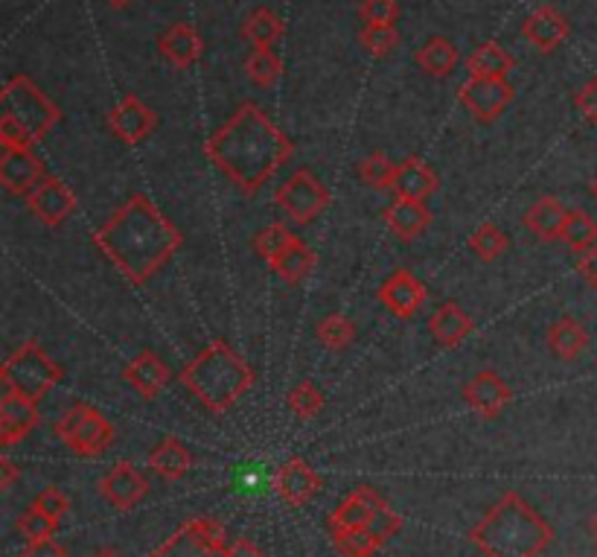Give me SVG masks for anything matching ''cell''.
Wrapping results in <instances>:
<instances>
[{
  "mask_svg": "<svg viewBox=\"0 0 597 557\" xmlns=\"http://www.w3.org/2000/svg\"><path fill=\"white\" fill-rule=\"evenodd\" d=\"M94 246L128 283L143 287L184 246V234L143 193H132L94 234Z\"/></svg>",
  "mask_w": 597,
  "mask_h": 557,
  "instance_id": "cell-1",
  "label": "cell"
},
{
  "mask_svg": "<svg viewBox=\"0 0 597 557\" xmlns=\"http://www.w3.org/2000/svg\"><path fill=\"white\" fill-rule=\"evenodd\" d=\"M291 152H295V144L289 141V135L275 126L266 112L254 103L239 105L205 144L207 158L245 196H257L277 169L291 158Z\"/></svg>",
  "mask_w": 597,
  "mask_h": 557,
  "instance_id": "cell-2",
  "label": "cell"
},
{
  "mask_svg": "<svg viewBox=\"0 0 597 557\" xmlns=\"http://www.w3.org/2000/svg\"><path fill=\"white\" fill-rule=\"evenodd\" d=\"M484 557H539L554 543V528L516 491H507L470 532Z\"/></svg>",
  "mask_w": 597,
  "mask_h": 557,
  "instance_id": "cell-3",
  "label": "cell"
},
{
  "mask_svg": "<svg viewBox=\"0 0 597 557\" xmlns=\"http://www.w3.org/2000/svg\"><path fill=\"white\" fill-rule=\"evenodd\" d=\"M178 382L213 414H225L257 382V374L225 339H213L182 368Z\"/></svg>",
  "mask_w": 597,
  "mask_h": 557,
  "instance_id": "cell-4",
  "label": "cell"
},
{
  "mask_svg": "<svg viewBox=\"0 0 597 557\" xmlns=\"http://www.w3.org/2000/svg\"><path fill=\"white\" fill-rule=\"evenodd\" d=\"M0 380H3V389L7 391L39 403L41 398H48L50 391L64 380V371L59 362L50 359V353L35 339H30V342L16 348L3 359Z\"/></svg>",
  "mask_w": 597,
  "mask_h": 557,
  "instance_id": "cell-5",
  "label": "cell"
},
{
  "mask_svg": "<svg viewBox=\"0 0 597 557\" xmlns=\"http://www.w3.org/2000/svg\"><path fill=\"white\" fill-rule=\"evenodd\" d=\"M0 109H3V114H9V117H16L18 123L30 132L35 144H41V141L59 126V120H62L59 105H55L27 73L9 76L3 91H0Z\"/></svg>",
  "mask_w": 597,
  "mask_h": 557,
  "instance_id": "cell-6",
  "label": "cell"
},
{
  "mask_svg": "<svg viewBox=\"0 0 597 557\" xmlns=\"http://www.w3.org/2000/svg\"><path fill=\"white\" fill-rule=\"evenodd\" d=\"M55 439L79 458H100L114 444V426L100 409L76 403L55 421Z\"/></svg>",
  "mask_w": 597,
  "mask_h": 557,
  "instance_id": "cell-7",
  "label": "cell"
},
{
  "mask_svg": "<svg viewBox=\"0 0 597 557\" xmlns=\"http://www.w3.org/2000/svg\"><path fill=\"white\" fill-rule=\"evenodd\" d=\"M228 532L219 519L193 517L169 534L150 557H228Z\"/></svg>",
  "mask_w": 597,
  "mask_h": 557,
  "instance_id": "cell-8",
  "label": "cell"
},
{
  "mask_svg": "<svg viewBox=\"0 0 597 557\" xmlns=\"http://www.w3.org/2000/svg\"><path fill=\"white\" fill-rule=\"evenodd\" d=\"M332 196L307 167L295 169L275 190V205L289 216L291 223L309 225L330 207Z\"/></svg>",
  "mask_w": 597,
  "mask_h": 557,
  "instance_id": "cell-9",
  "label": "cell"
},
{
  "mask_svg": "<svg viewBox=\"0 0 597 557\" xmlns=\"http://www.w3.org/2000/svg\"><path fill=\"white\" fill-rule=\"evenodd\" d=\"M513 85L507 80H484V76H470V80L457 89V100L466 112L481 123H490L513 103Z\"/></svg>",
  "mask_w": 597,
  "mask_h": 557,
  "instance_id": "cell-10",
  "label": "cell"
},
{
  "mask_svg": "<svg viewBox=\"0 0 597 557\" xmlns=\"http://www.w3.org/2000/svg\"><path fill=\"white\" fill-rule=\"evenodd\" d=\"M96 487L111 508L134 510L143 502V496L150 494V478L143 476L132 462H117L100 478Z\"/></svg>",
  "mask_w": 597,
  "mask_h": 557,
  "instance_id": "cell-11",
  "label": "cell"
},
{
  "mask_svg": "<svg viewBox=\"0 0 597 557\" xmlns=\"http://www.w3.org/2000/svg\"><path fill=\"white\" fill-rule=\"evenodd\" d=\"M27 205L35 214L39 223H44L48 228H59L62 223H68L76 210V196L62 178L48 176L35 184V190L27 196Z\"/></svg>",
  "mask_w": 597,
  "mask_h": 557,
  "instance_id": "cell-12",
  "label": "cell"
},
{
  "mask_svg": "<svg viewBox=\"0 0 597 557\" xmlns=\"http://www.w3.org/2000/svg\"><path fill=\"white\" fill-rule=\"evenodd\" d=\"M425 298H429V289L416 280L414 271L397 269L393 275H388L379 287V301L385 303V310L393 312L397 319H414L416 312L423 310Z\"/></svg>",
  "mask_w": 597,
  "mask_h": 557,
  "instance_id": "cell-13",
  "label": "cell"
},
{
  "mask_svg": "<svg viewBox=\"0 0 597 557\" xmlns=\"http://www.w3.org/2000/svg\"><path fill=\"white\" fill-rule=\"evenodd\" d=\"M157 114L152 112L150 105L137 100V96H123L114 109L109 112V128L117 135V141L128 146H137L141 141L155 132Z\"/></svg>",
  "mask_w": 597,
  "mask_h": 557,
  "instance_id": "cell-14",
  "label": "cell"
},
{
  "mask_svg": "<svg viewBox=\"0 0 597 557\" xmlns=\"http://www.w3.org/2000/svg\"><path fill=\"white\" fill-rule=\"evenodd\" d=\"M275 491L286 505L303 508V505H309L315 496L321 494V476L303 458H286L275 473Z\"/></svg>",
  "mask_w": 597,
  "mask_h": 557,
  "instance_id": "cell-15",
  "label": "cell"
},
{
  "mask_svg": "<svg viewBox=\"0 0 597 557\" xmlns=\"http://www.w3.org/2000/svg\"><path fill=\"white\" fill-rule=\"evenodd\" d=\"M464 400L472 412H478L481 417L493 421V417H498V414L504 412V406L511 403L513 391L495 371H478V374L464 385Z\"/></svg>",
  "mask_w": 597,
  "mask_h": 557,
  "instance_id": "cell-16",
  "label": "cell"
},
{
  "mask_svg": "<svg viewBox=\"0 0 597 557\" xmlns=\"http://www.w3.org/2000/svg\"><path fill=\"white\" fill-rule=\"evenodd\" d=\"M41 178H48V169H44L41 158L32 155V149H3V158H0V187L3 190L12 193V196H30Z\"/></svg>",
  "mask_w": 597,
  "mask_h": 557,
  "instance_id": "cell-17",
  "label": "cell"
},
{
  "mask_svg": "<svg viewBox=\"0 0 597 557\" xmlns=\"http://www.w3.org/2000/svg\"><path fill=\"white\" fill-rule=\"evenodd\" d=\"M39 423L41 414L35 400H27L21 394H12V391L3 394V400H0V444L12 446L24 441Z\"/></svg>",
  "mask_w": 597,
  "mask_h": 557,
  "instance_id": "cell-18",
  "label": "cell"
},
{
  "mask_svg": "<svg viewBox=\"0 0 597 557\" xmlns=\"http://www.w3.org/2000/svg\"><path fill=\"white\" fill-rule=\"evenodd\" d=\"M568 32H572L568 18L554 7H536L534 12L525 18V24H522V35H525L539 53H554V50L568 39Z\"/></svg>",
  "mask_w": 597,
  "mask_h": 557,
  "instance_id": "cell-19",
  "label": "cell"
},
{
  "mask_svg": "<svg viewBox=\"0 0 597 557\" xmlns=\"http://www.w3.org/2000/svg\"><path fill=\"white\" fill-rule=\"evenodd\" d=\"M157 50L166 62L178 68V71H187L193 64L202 59L205 53V41L198 35V30L193 24H169L161 35H157Z\"/></svg>",
  "mask_w": 597,
  "mask_h": 557,
  "instance_id": "cell-20",
  "label": "cell"
},
{
  "mask_svg": "<svg viewBox=\"0 0 597 557\" xmlns=\"http://www.w3.org/2000/svg\"><path fill=\"white\" fill-rule=\"evenodd\" d=\"M438 176L434 169L425 164L423 158H405L402 164H397V173H393L391 190L397 193V199H409V202H425L432 199L438 193Z\"/></svg>",
  "mask_w": 597,
  "mask_h": 557,
  "instance_id": "cell-21",
  "label": "cell"
},
{
  "mask_svg": "<svg viewBox=\"0 0 597 557\" xmlns=\"http://www.w3.org/2000/svg\"><path fill=\"white\" fill-rule=\"evenodd\" d=\"M123 380L132 385L143 400H155L169 382V368L155 351H141L123 368Z\"/></svg>",
  "mask_w": 597,
  "mask_h": 557,
  "instance_id": "cell-22",
  "label": "cell"
},
{
  "mask_svg": "<svg viewBox=\"0 0 597 557\" xmlns=\"http://www.w3.org/2000/svg\"><path fill=\"white\" fill-rule=\"evenodd\" d=\"M385 225L391 228V234L402 243H414V239L423 237L432 225V210L425 207V202H409L397 199L385 210Z\"/></svg>",
  "mask_w": 597,
  "mask_h": 557,
  "instance_id": "cell-23",
  "label": "cell"
},
{
  "mask_svg": "<svg viewBox=\"0 0 597 557\" xmlns=\"http://www.w3.org/2000/svg\"><path fill=\"white\" fill-rule=\"evenodd\" d=\"M382 505H385V499L373 487H356L353 494L344 496L341 505L332 510L330 528H368V523Z\"/></svg>",
  "mask_w": 597,
  "mask_h": 557,
  "instance_id": "cell-24",
  "label": "cell"
},
{
  "mask_svg": "<svg viewBox=\"0 0 597 557\" xmlns=\"http://www.w3.org/2000/svg\"><path fill=\"white\" fill-rule=\"evenodd\" d=\"M472 327H475V321L455 301L441 303L429 319V333L434 336V342L441 348H457L472 333Z\"/></svg>",
  "mask_w": 597,
  "mask_h": 557,
  "instance_id": "cell-25",
  "label": "cell"
},
{
  "mask_svg": "<svg viewBox=\"0 0 597 557\" xmlns=\"http://www.w3.org/2000/svg\"><path fill=\"white\" fill-rule=\"evenodd\" d=\"M566 219H568V210L563 207V202L554 199V196H545V199L536 202V205L525 214V228L534 234L536 239H543V243H554V239L563 237Z\"/></svg>",
  "mask_w": 597,
  "mask_h": 557,
  "instance_id": "cell-26",
  "label": "cell"
},
{
  "mask_svg": "<svg viewBox=\"0 0 597 557\" xmlns=\"http://www.w3.org/2000/svg\"><path fill=\"white\" fill-rule=\"evenodd\" d=\"M146 464H150L152 473H157L164 482H178V478L187 476L189 467H193V455H189V450L182 441L169 435V439H164L157 446H152Z\"/></svg>",
  "mask_w": 597,
  "mask_h": 557,
  "instance_id": "cell-27",
  "label": "cell"
},
{
  "mask_svg": "<svg viewBox=\"0 0 597 557\" xmlns=\"http://www.w3.org/2000/svg\"><path fill=\"white\" fill-rule=\"evenodd\" d=\"M586 348H589V333L572 316H563V319L548 327V351L557 359H563V362L577 359Z\"/></svg>",
  "mask_w": 597,
  "mask_h": 557,
  "instance_id": "cell-28",
  "label": "cell"
},
{
  "mask_svg": "<svg viewBox=\"0 0 597 557\" xmlns=\"http://www.w3.org/2000/svg\"><path fill=\"white\" fill-rule=\"evenodd\" d=\"M513 68H516V59L502 44H495V41L475 48V53L466 59L470 76H484V80H507Z\"/></svg>",
  "mask_w": 597,
  "mask_h": 557,
  "instance_id": "cell-29",
  "label": "cell"
},
{
  "mask_svg": "<svg viewBox=\"0 0 597 557\" xmlns=\"http://www.w3.org/2000/svg\"><path fill=\"white\" fill-rule=\"evenodd\" d=\"M315 264H318V257H315L312 248H309L303 239H295L271 269H275L277 278L286 280L289 287H298V283H303V280L312 275Z\"/></svg>",
  "mask_w": 597,
  "mask_h": 557,
  "instance_id": "cell-30",
  "label": "cell"
},
{
  "mask_svg": "<svg viewBox=\"0 0 597 557\" xmlns=\"http://www.w3.org/2000/svg\"><path fill=\"white\" fill-rule=\"evenodd\" d=\"M286 24L284 18H277L271 9H254L251 16L245 18L243 39L254 48H275L277 41L284 39Z\"/></svg>",
  "mask_w": 597,
  "mask_h": 557,
  "instance_id": "cell-31",
  "label": "cell"
},
{
  "mask_svg": "<svg viewBox=\"0 0 597 557\" xmlns=\"http://www.w3.org/2000/svg\"><path fill=\"white\" fill-rule=\"evenodd\" d=\"M414 62L420 64L429 76L443 80V76H449V73L455 71L457 48L449 39H441V35H438V39H429L423 48L416 50Z\"/></svg>",
  "mask_w": 597,
  "mask_h": 557,
  "instance_id": "cell-32",
  "label": "cell"
},
{
  "mask_svg": "<svg viewBox=\"0 0 597 557\" xmlns=\"http://www.w3.org/2000/svg\"><path fill=\"white\" fill-rule=\"evenodd\" d=\"M332 546L341 557H373L382 543L368 528H330Z\"/></svg>",
  "mask_w": 597,
  "mask_h": 557,
  "instance_id": "cell-33",
  "label": "cell"
},
{
  "mask_svg": "<svg viewBox=\"0 0 597 557\" xmlns=\"http://www.w3.org/2000/svg\"><path fill=\"white\" fill-rule=\"evenodd\" d=\"M245 73L257 89H271L284 76V62L275 56L271 48H254L251 56L245 59Z\"/></svg>",
  "mask_w": 597,
  "mask_h": 557,
  "instance_id": "cell-34",
  "label": "cell"
},
{
  "mask_svg": "<svg viewBox=\"0 0 597 557\" xmlns=\"http://www.w3.org/2000/svg\"><path fill=\"white\" fill-rule=\"evenodd\" d=\"M563 243L572 248L574 255H586L597 243V223L586 210H568L566 228H563Z\"/></svg>",
  "mask_w": 597,
  "mask_h": 557,
  "instance_id": "cell-35",
  "label": "cell"
},
{
  "mask_svg": "<svg viewBox=\"0 0 597 557\" xmlns=\"http://www.w3.org/2000/svg\"><path fill=\"white\" fill-rule=\"evenodd\" d=\"M295 239L298 237H295L284 223H271L254 237V248H257V255H260L268 266H275Z\"/></svg>",
  "mask_w": 597,
  "mask_h": 557,
  "instance_id": "cell-36",
  "label": "cell"
},
{
  "mask_svg": "<svg viewBox=\"0 0 597 557\" xmlns=\"http://www.w3.org/2000/svg\"><path fill=\"white\" fill-rule=\"evenodd\" d=\"M356 339V324L347 316H338V312H332V316H327V319H321V324H318V342L323 344V348H330V351H344V348H350Z\"/></svg>",
  "mask_w": 597,
  "mask_h": 557,
  "instance_id": "cell-37",
  "label": "cell"
},
{
  "mask_svg": "<svg viewBox=\"0 0 597 557\" xmlns=\"http://www.w3.org/2000/svg\"><path fill=\"white\" fill-rule=\"evenodd\" d=\"M470 248L484 260V264H493V260H498V257L507 251V237H504V231L498 225L484 223L478 225L475 234L470 237Z\"/></svg>",
  "mask_w": 597,
  "mask_h": 557,
  "instance_id": "cell-38",
  "label": "cell"
},
{
  "mask_svg": "<svg viewBox=\"0 0 597 557\" xmlns=\"http://www.w3.org/2000/svg\"><path fill=\"white\" fill-rule=\"evenodd\" d=\"M359 44H362L364 53H370L373 59H385L400 48V30H397V27L364 24L362 32H359Z\"/></svg>",
  "mask_w": 597,
  "mask_h": 557,
  "instance_id": "cell-39",
  "label": "cell"
},
{
  "mask_svg": "<svg viewBox=\"0 0 597 557\" xmlns=\"http://www.w3.org/2000/svg\"><path fill=\"white\" fill-rule=\"evenodd\" d=\"M286 403H289V409L295 412V417H300V421H312L315 414L323 409V394L312 380H303L289 391Z\"/></svg>",
  "mask_w": 597,
  "mask_h": 557,
  "instance_id": "cell-40",
  "label": "cell"
},
{
  "mask_svg": "<svg viewBox=\"0 0 597 557\" xmlns=\"http://www.w3.org/2000/svg\"><path fill=\"white\" fill-rule=\"evenodd\" d=\"M16 528L27 543H39V540H50V537H55L59 523H55L53 517H48L44 510L35 508V505H30V508L18 517Z\"/></svg>",
  "mask_w": 597,
  "mask_h": 557,
  "instance_id": "cell-41",
  "label": "cell"
},
{
  "mask_svg": "<svg viewBox=\"0 0 597 557\" xmlns=\"http://www.w3.org/2000/svg\"><path fill=\"white\" fill-rule=\"evenodd\" d=\"M393 173H397V164L388 158L385 152H373L368 158L359 164V176L368 187H377V190H391Z\"/></svg>",
  "mask_w": 597,
  "mask_h": 557,
  "instance_id": "cell-42",
  "label": "cell"
},
{
  "mask_svg": "<svg viewBox=\"0 0 597 557\" xmlns=\"http://www.w3.org/2000/svg\"><path fill=\"white\" fill-rule=\"evenodd\" d=\"M359 18L364 24L393 27L400 18V3L397 0H362L359 3Z\"/></svg>",
  "mask_w": 597,
  "mask_h": 557,
  "instance_id": "cell-43",
  "label": "cell"
},
{
  "mask_svg": "<svg viewBox=\"0 0 597 557\" xmlns=\"http://www.w3.org/2000/svg\"><path fill=\"white\" fill-rule=\"evenodd\" d=\"M0 146L12 152H27L35 146V141H32L30 132H27L16 117L3 114V117H0Z\"/></svg>",
  "mask_w": 597,
  "mask_h": 557,
  "instance_id": "cell-44",
  "label": "cell"
},
{
  "mask_svg": "<svg viewBox=\"0 0 597 557\" xmlns=\"http://www.w3.org/2000/svg\"><path fill=\"white\" fill-rule=\"evenodd\" d=\"M400 528H402V514H397V510H393L388 502L377 510V514H373V519L368 523V532L373 534V537H377L382 546H385L391 537H397V534H400Z\"/></svg>",
  "mask_w": 597,
  "mask_h": 557,
  "instance_id": "cell-45",
  "label": "cell"
},
{
  "mask_svg": "<svg viewBox=\"0 0 597 557\" xmlns=\"http://www.w3.org/2000/svg\"><path fill=\"white\" fill-rule=\"evenodd\" d=\"M32 505H35L39 510H44L48 517H53L55 523H62V519L68 517V510H71V499H68L64 491H59L55 485L44 487V491L32 499Z\"/></svg>",
  "mask_w": 597,
  "mask_h": 557,
  "instance_id": "cell-46",
  "label": "cell"
},
{
  "mask_svg": "<svg viewBox=\"0 0 597 557\" xmlns=\"http://www.w3.org/2000/svg\"><path fill=\"white\" fill-rule=\"evenodd\" d=\"M574 105H577V112L583 114V120L597 123V76L574 94Z\"/></svg>",
  "mask_w": 597,
  "mask_h": 557,
  "instance_id": "cell-47",
  "label": "cell"
},
{
  "mask_svg": "<svg viewBox=\"0 0 597 557\" xmlns=\"http://www.w3.org/2000/svg\"><path fill=\"white\" fill-rule=\"evenodd\" d=\"M21 557H68L62 543H55L53 537L50 540H39V543H27V549L21 551Z\"/></svg>",
  "mask_w": 597,
  "mask_h": 557,
  "instance_id": "cell-48",
  "label": "cell"
},
{
  "mask_svg": "<svg viewBox=\"0 0 597 557\" xmlns=\"http://www.w3.org/2000/svg\"><path fill=\"white\" fill-rule=\"evenodd\" d=\"M577 271L583 275V280L589 283L591 289L597 292V243L586 251V255H580V260H577Z\"/></svg>",
  "mask_w": 597,
  "mask_h": 557,
  "instance_id": "cell-49",
  "label": "cell"
},
{
  "mask_svg": "<svg viewBox=\"0 0 597 557\" xmlns=\"http://www.w3.org/2000/svg\"><path fill=\"white\" fill-rule=\"evenodd\" d=\"M228 557H266L257 543H251L248 537H236L228 546Z\"/></svg>",
  "mask_w": 597,
  "mask_h": 557,
  "instance_id": "cell-50",
  "label": "cell"
},
{
  "mask_svg": "<svg viewBox=\"0 0 597 557\" xmlns=\"http://www.w3.org/2000/svg\"><path fill=\"white\" fill-rule=\"evenodd\" d=\"M16 478H18V467L9 462V455H3V458H0V491H12Z\"/></svg>",
  "mask_w": 597,
  "mask_h": 557,
  "instance_id": "cell-51",
  "label": "cell"
},
{
  "mask_svg": "<svg viewBox=\"0 0 597 557\" xmlns=\"http://www.w3.org/2000/svg\"><path fill=\"white\" fill-rule=\"evenodd\" d=\"M91 557H123V555H120L117 549H109V546H105V549L94 551V555H91Z\"/></svg>",
  "mask_w": 597,
  "mask_h": 557,
  "instance_id": "cell-52",
  "label": "cell"
},
{
  "mask_svg": "<svg viewBox=\"0 0 597 557\" xmlns=\"http://www.w3.org/2000/svg\"><path fill=\"white\" fill-rule=\"evenodd\" d=\"M111 7L114 9H123V7H128V3H132V0H109Z\"/></svg>",
  "mask_w": 597,
  "mask_h": 557,
  "instance_id": "cell-53",
  "label": "cell"
},
{
  "mask_svg": "<svg viewBox=\"0 0 597 557\" xmlns=\"http://www.w3.org/2000/svg\"><path fill=\"white\" fill-rule=\"evenodd\" d=\"M591 196H595V199H597V176L591 178Z\"/></svg>",
  "mask_w": 597,
  "mask_h": 557,
  "instance_id": "cell-54",
  "label": "cell"
},
{
  "mask_svg": "<svg viewBox=\"0 0 597 557\" xmlns=\"http://www.w3.org/2000/svg\"><path fill=\"white\" fill-rule=\"evenodd\" d=\"M591 528H595V534H597V514H595V519H591Z\"/></svg>",
  "mask_w": 597,
  "mask_h": 557,
  "instance_id": "cell-55",
  "label": "cell"
},
{
  "mask_svg": "<svg viewBox=\"0 0 597 557\" xmlns=\"http://www.w3.org/2000/svg\"><path fill=\"white\" fill-rule=\"evenodd\" d=\"M595 551H597V537H595Z\"/></svg>",
  "mask_w": 597,
  "mask_h": 557,
  "instance_id": "cell-56",
  "label": "cell"
}]
</instances>
